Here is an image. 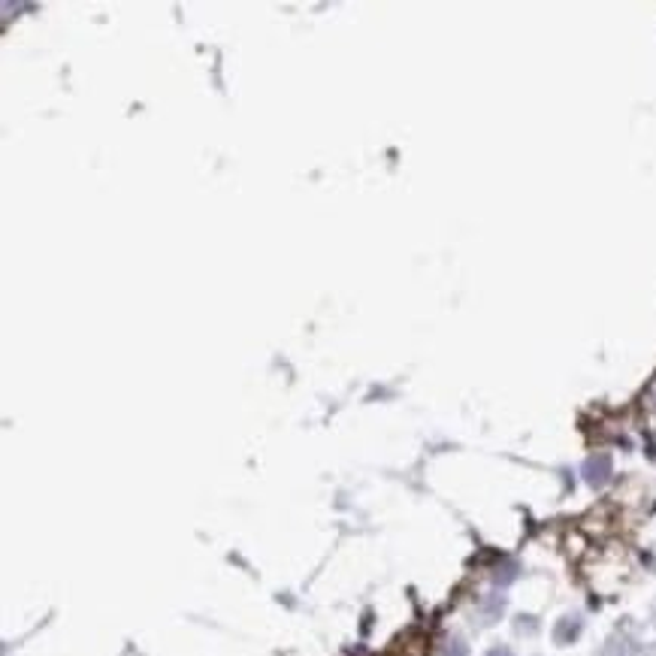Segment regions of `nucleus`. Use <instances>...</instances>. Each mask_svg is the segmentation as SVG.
<instances>
[{
	"mask_svg": "<svg viewBox=\"0 0 656 656\" xmlns=\"http://www.w3.org/2000/svg\"><path fill=\"white\" fill-rule=\"evenodd\" d=\"M578 635V623H575V620H563L560 623V629H556V642H572V638Z\"/></svg>",
	"mask_w": 656,
	"mask_h": 656,
	"instance_id": "2",
	"label": "nucleus"
},
{
	"mask_svg": "<svg viewBox=\"0 0 656 656\" xmlns=\"http://www.w3.org/2000/svg\"><path fill=\"white\" fill-rule=\"evenodd\" d=\"M584 478L596 487V484H605L608 478H611V457L608 454H596V457H590L587 463H584Z\"/></svg>",
	"mask_w": 656,
	"mask_h": 656,
	"instance_id": "1",
	"label": "nucleus"
},
{
	"mask_svg": "<svg viewBox=\"0 0 656 656\" xmlns=\"http://www.w3.org/2000/svg\"><path fill=\"white\" fill-rule=\"evenodd\" d=\"M487 656H514V653L509 651V647H493V651L487 653Z\"/></svg>",
	"mask_w": 656,
	"mask_h": 656,
	"instance_id": "3",
	"label": "nucleus"
}]
</instances>
